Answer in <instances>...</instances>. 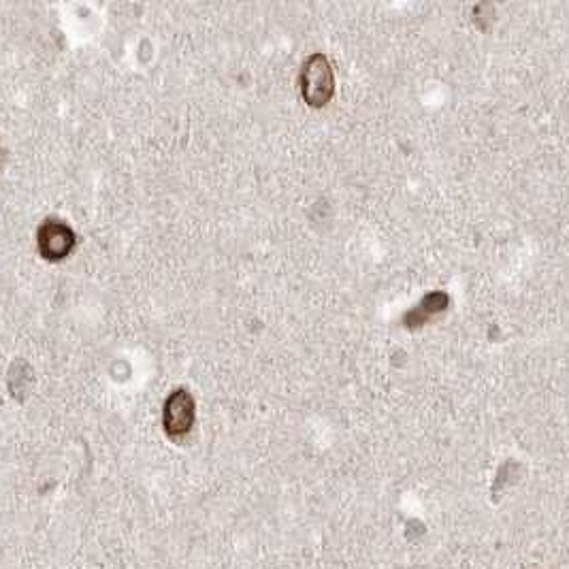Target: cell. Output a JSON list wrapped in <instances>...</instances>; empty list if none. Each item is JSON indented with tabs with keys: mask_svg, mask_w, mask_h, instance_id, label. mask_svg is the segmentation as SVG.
<instances>
[{
	"mask_svg": "<svg viewBox=\"0 0 569 569\" xmlns=\"http://www.w3.org/2000/svg\"><path fill=\"white\" fill-rule=\"evenodd\" d=\"M335 77L327 56L314 54L305 60L301 71V94L310 107H324L333 96Z\"/></svg>",
	"mask_w": 569,
	"mask_h": 569,
	"instance_id": "6da1fadb",
	"label": "cell"
},
{
	"mask_svg": "<svg viewBox=\"0 0 569 569\" xmlns=\"http://www.w3.org/2000/svg\"><path fill=\"white\" fill-rule=\"evenodd\" d=\"M37 246L43 258L62 260L75 248V233L60 220H47L37 231Z\"/></svg>",
	"mask_w": 569,
	"mask_h": 569,
	"instance_id": "7a4b0ae2",
	"label": "cell"
},
{
	"mask_svg": "<svg viewBox=\"0 0 569 569\" xmlns=\"http://www.w3.org/2000/svg\"><path fill=\"white\" fill-rule=\"evenodd\" d=\"M162 422H165V431L171 437H182L192 429L194 399L188 390H175L169 395L165 412H162Z\"/></svg>",
	"mask_w": 569,
	"mask_h": 569,
	"instance_id": "3957f363",
	"label": "cell"
}]
</instances>
